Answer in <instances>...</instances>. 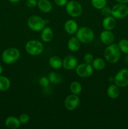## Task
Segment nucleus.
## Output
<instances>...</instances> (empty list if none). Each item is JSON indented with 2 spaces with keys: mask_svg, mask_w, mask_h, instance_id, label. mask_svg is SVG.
Returning a JSON list of instances; mask_svg holds the SVG:
<instances>
[{
  "mask_svg": "<svg viewBox=\"0 0 128 129\" xmlns=\"http://www.w3.org/2000/svg\"><path fill=\"white\" fill-rule=\"evenodd\" d=\"M104 57L108 62L115 64L119 61L120 57V50L118 44H111L108 45L104 52Z\"/></svg>",
  "mask_w": 128,
  "mask_h": 129,
  "instance_id": "f257e3e1",
  "label": "nucleus"
},
{
  "mask_svg": "<svg viewBox=\"0 0 128 129\" xmlns=\"http://www.w3.org/2000/svg\"><path fill=\"white\" fill-rule=\"evenodd\" d=\"M75 37L82 44H87L92 42L94 39V33L90 28L82 26L78 28Z\"/></svg>",
  "mask_w": 128,
  "mask_h": 129,
  "instance_id": "f03ea898",
  "label": "nucleus"
},
{
  "mask_svg": "<svg viewBox=\"0 0 128 129\" xmlns=\"http://www.w3.org/2000/svg\"><path fill=\"white\" fill-rule=\"evenodd\" d=\"M20 57V52L17 48L10 47L5 50L1 57L3 62L6 64H11L17 61Z\"/></svg>",
  "mask_w": 128,
  "mask_h": 129,
  "instance_id": "7ed1b4c3",
  "label": "nucleus"
},
{
  "mask_svg": "<svg viewBox=\"0 0 128 129\" xmlns=\"http://www.w3.org/2000/svg\"><path fill=\"white\" fill-rule=\"evenodd\" d=\"M43 49V44L38 40H29L25 44V50L29 55L32 56H36L41 54Z\"/></svg>",
  "mask_w": 128,
  "mask_h": 129,
  "instance_id": "20e7f679",
  "label": "nucleus"
},
{
  "mask_svg": "<svg viewBox=\"0 0 128 129\" xmlns=\"http://www.w3.org/2000/svg\"><path fill=\"white\" fill-rule=\"evenodd\" d=\"M45 20L38 15H31L27 21L29 28L34 31H41L45 27Z\"/></svg>",
  "mask_w": 128,
  "mask_h": 129,
  "instance_id": "39448f33",
  "label": "nucleus"
},
{
  "mask_svg": "<svg viewBox=\"0 0 128 129\" xmlns=\"http://www.w3.org/2000/svg\"><path fill=\"white\" fill-rule=\"evenodd\" d=\"M65 8L67 13L73 18L79 17L82 13V6L81 4L75 0L68 1Z\"/></svg>",
  "mask_w": 128,
  "mask_h": 129,
  "instance_id": "423d86ee",
  "label": "nucleus"
},
{
  "mask_svg": "<svg viewBox=\"0 0 128 129\" xmlns=\"http://www.w3.org/2000/svg\"><path fill=\"white\" fill-rule=\"evenodd\" d=\"M111 15L115 19H122L128 15V6L125 4L119 3L111 8Z\"/></svg>",
  "mask_w": 128,
  "mask_h": 129,
  "instance_id": "0eeeda50",
  "label": "nucleus"
},
{
  "mask_svg": "<svg viewBox=\"0 0 128 129\" xmlns=\"http://www.w3.org/2000/svg\"><path fill=\"white\" fill-rule=\"evenodd\" d=\"M114 84L119 87H125L128 85V69H122L114 77Z\"/></svg>",
  "mask_w": 128,
  "mask_h": 129,
  "instance_id": "6e6552de",
  "label": "nucleus"
},
{
  "mask_svg": "<svg viewBox=\"0 0 128 129\" xmlns=\"http://www.w3.org/2000/svg\"><path fill=\"white\" fill-rule=\"evenodd\" d=\"M94 68L91 64L87 63H81L77 65L75 68V72L81 78H88L94 72Z\"/></svg>",
  "mask_w": 128,
  "mask_h": 129,
  "instance_id": "1a4fd4ad",
  "label": "nucleus"
},
{
  "mask_svg": "<svg viewBox=\"0 0 128 129\" xmlns=\"http://www.w3.org/2000/svg\"><path fill=\"white\" fill-rule=\"evenodd\" d=\"M80 103V98L76 94H72L66 97L64 102V106L69 111H74L76 109Z\"/></svg>",
  "mask_w": 128,
  "mask_h": 129,
  "instance_id": "9d476101",
  "label": "nucleus"
},
{
  "mask_svg": "<svg viewBox=\"0 0 128 129\" xmlns=\"http://www.w3.org/2000/svg\"><path fill=\"white\" fill-rule=\"evenodd\" d=\"M77 65L78 60L74 55H67L63 60V67L66 70L72 71L75 69Z\"/></svg>",
  "mask_w": 128,
  "mask_h": 129,
  "instance_id": "9b49d317",
  "label": "nucleus"
},
{
  "mask_svg": "<svg viewBox=\"0 0 128 129\" xmlns=\"http://www.w3.org/2000/svg\"><path fill=\"white\" fill-rule=\"evenodd\" d=\"M100 39L104 45H110L114 41V35L110 30H104L100 33Z\"/></svg>",
  "mask_w": 128,
  "mask_h": 129,
  "instance_id": "f8f14e48",
  "label": "nucleus"
},
{
  "mask_svg": "<svg viewBox=\"0 0 128 129\" xmlns=\"http://www.w3.org/2000/svg\"><path fill=\"white\" fill-rule=\"evenodd\" d=\"M79 26L78 24L74 20H69L64 24V29L69 35H74L76 34Z\"/></svg>",
  "mask_w": 128,
  "mask_h": 129,
  "instance_id": "ddd939ff",
  "label": "nucleus"
},
{
  "mask_svg": "<svg viewBox=\"0 0 128 129\" xmlns=\"http://www.w3.org/2000/svg\"><path fill=\"white\" fill-rule=\"evenodd\" d=\"M5 125L8 128L16 129L20 127L21 123H20L19 118L15 116H10V117H8L5 120Z\"/></svg>",
  "mask_w": 128,
  "mask_h": 129,
  "instance_id": "4468645a",
  "label": "nucleus"
},
{
  "mask_svg": "<svg viewBox=\"0 0 128 129\" xmlns=\"http://www.w3.org/2000/svg\"><path fill=\"white\" fill-rule=\"evenodd\" d=\"M102 24V26L104 30L111 31L115 28V25H116V20H115V18L110 15V16L104 17Z\"/></svg>",
  "mask_w": 128,
  "mask_h": 129,
  "instance_id": "2eb2a0df",
  "label": "nucleus"
},
{
  "mask_svg": "<svg viewBox=\"0 0 128 129\" xmlns=\"http://www.w3.org/2000/svg\"><path fill=\"white\" fill-rule=\"evenodd\" d=\"M37 7L43 13H50L52 10V4L49 0H38Z\"/></svg>",
  "mask_w": 128,
  "mask_h": 129,
  "instance_id": "dca6fc26",
  "label": "nucleus"
},
{
  "mask_svg": "<svg viewBox=\"0 0 128 129\" xmlns=\"http://www.w3.org/2000/svg\"><path fill=\"white\" fill-rule=\"evenodd\" d=\"M53 38V31L52 29L49 26H45L42 30L41 34V39L44 42H50Z\"/></svg>",
  "mask_w": 128,
  "mask_h": 129,
  "instance_id": "f3484780",
  "label": "nucleus"
},
{
  "mask_svg": "<svg viewBox=\"0 0 128 129\" xmlns=\"http://www.w3.org/2000/svg\"><path fill=\"white\" fill-rule=\"evenodd\" d=\"M80 42L76 37H72L69 40L67 43V47L69 50L72 52H76L79 50L80 47Z\"/></svg>",
  "mask_w": 128,
  "mask_h": 129,
  "instance_id": "a211bd4d",
  "label": "nucleus"
},
{
  "mask_svg": "<svg viewBox=\"0 0 128 129\" xmlns=\"http://www.w3.org/2000/svg\"><path fill=\"white\" fill-rule=\"evenodd\" d=\"M107 96L111 99H116L120 94V89L119 87L116 84H110L107 89Z\"/></svg>",
  "mask_w": 128,
  "mask_h": 129,
  "instance_id": "6ab92c4d",
  "label": "nucleus"
},
{
  "mask_svg": "<svg viewBox=\"0 0 128 129\" xmlns=\"http://www.w3.org/2000/svg\"><path fill=\"white\" fill-rule=\"evenodd\" d=\"M49 65L54 69H59L63 67V60L57 55H53L49 59Z\"/></svg>",
  "mask_w": 128,
  "mask_h": 129,
  "instance_id": "aec40b11",
  "label": "nucleus"
},
{
  "mask_svg": "<svg viewBox=\"0 0 128 129\" xmlns=\"http://www.w3.org/2000/svg\"><path fill=\"white\" fill-rule=\"evenodd\" d=\"M11 81L8 78L0 75V91H5L10 89Z\"/></svg>",
  "mask_w": 128,
  "mask_h": 129,
  "instance_id": "412c9836",
  "label": "nucleus"
},
{
  "mask_svg": "<svg viewBox=\"0 0 128 129\" xmlns=\"http://www.w3.org/2000/svg\"><path fill=\"white\" fill-rule=\"evenodd\" d=\"M50 83L55 84H58L62 81V77L57 72H51L48 76Z\"/></svg>",
  "mask_w": 128,
  "mask_h": 129,
  "instance_id": "4be33fe9",
  "label": "nucleus"
},
{
  "mask_svg": "<svg viewBox=\"0 0 128 129\" xmlns=\"http://www.w3.org/2000/svg\"><path fill=\"white\" fill-rule=\"evenodd\" d=\"M91 64L92 66L94 69L97 71L102 70V69H104V68L105 67V60L100 57H97L94 59Z\"/></svg>",
  "mask_w": 128,
  "mask_h": 129,
  "instance_id": "5701e85b",
  "label": "nucleus"
},
{
  "mask_svg": "<svg viewBox=\"0 0 128 129\" xmlns=\"http://www.w3.org/2000/svg\"><path fill=\"white\" fill-rule=\"evenodd\" d=\"M70 90L72 94L79 95L82 91V86L79 82L73 81L70 85Z\"/></svg>",
  "mask_w": 128,
  "mask_h": 129,
  "instance_id": "b1692460",
  "label": "nucleus"
},
{
  "mask_svg": "<svg viewBox=\"0 0 128 129\" xmlns=\"http://www.w3.org/2000/svg\"><path fill=\"white\" fill-rule=\"evenodd\" d=\"M91 4L94 8L100 10L107 5V0H91Z\"/></svg>",
  "mask_w": 128,
  "mask_h": 129,
  "instance_id": "393cba45",
  "label": "nucleus"
},
{
  "mask_svg": "<svg viewBox=\"0 0 128 129\" xmlns=\"http://www.w3.org/2000/svg\"><path fill=\"white\" fill-rule=\"evenodd\" d=\"M120 52L124 54H128V40L127 39H122L118 44Z\"/></svg>",
  "mask_w": 128,
  "mask_h": 129,
  "instance_id": "a878e982",
  "label": "nucleus"
},
{
  "mask_svg": "<svg viewBox=\"0 0 128 129\" xmlns=\"http://www.w3.org/2000/svg\"><path fill=\"white\" fill-rule=\"evenodd\" d=\"M39 84L43 88H46L50 84V81H49L48 77H41L39 80Z\"/></svg>",
  "mask_w": 128,
  "mask_h": 129,
  "instance_id": "bb28decb",
  "label": "nucleus"
},
{
  "mask_svg": "<svg viewBox=\"0 0 128 129\" xmlns=\"http://www.w3.org/2000/svg\"><path fill=\"white\" fill-rule=\"evenodd\" d=\"M19 120L21 124H26L30 121V117L26 113H22L19 117Z\"/></svg>",
  "mask_w": 128,
  "mask_h": 129,
  "instance_id": "cd10ccee",
  "label": "nucleus"
},
{
  "mask_svg": "<svg viewBox=\"0 0 128 129\" xmlns=\"http://www.w3.org/2000/svg\"><path fill=\"white\" fill-rule=\"evenodd\" d=\"M100 13H101L102 15L104 17L110 16L111 15V8L105 6V7L100 10Z\"/></svg>",
  "mask_w": 128,
  "mask_h": 129,
  "instance_id": "c85d7f7f",
  "label": "nucleus"
},
{
  "mask_svg": "<svg viewBox=\"0 0 128 129\" xmlns=\"http://www.w3.org/2000/svg\"><path fill=\"white\" fill-rule=\"evenodd\" d=\"M94 59V55L90 53H87L84 57V62L87 63V64H92Z\"/></svg>",
  "mask_w": 128,
  "mask_h": 129,
  "instance_id": "c756f323",
  "label": "nucleus"
},
{
  "mask_svg": "<svg viewBox=\"0 0 128 129\" xmlns=\"http://www.w3.org/2000/svg\"><path fill=\"white\" fill-rule=\"evenodd\" d=\"M38 1L36 0H26V5L28 8H34L37 6Z\"/></svg>",
  "mask_w": 128,
  "mask_h": 129,
  "instance_id": "7c9ffc66",
  "label": "nucleus"
},
{
  "mask_svg": "<svg viewBox=\"0 0 128 129\" xmlns=\"http://www.w3.org/2000/svg\"><path fill=\"white\" fill-rule=\"evenodd\" d=\"M55 5L58 6H66L68 3V0H54Z\"/></svg>",
  "mask_w": 128,
  "mask_h": 129,
  "instance_id": "2f4dec72",
  "label": "nucleus"
},
{
  "mask_svg": "<svg viewBox=\"0 0 128 129\" xmlns=\"http://www.w3.org/2000/svg\"><path fill=\"white\" fill-rule=\"evenodd\" d=\"M117 3L121 4H126L128 3V0H115Z\"/></svg>",
  "mask_w": 128,
  "mask_h": 129,
  "instance_id": "473e14b6",
  "label": "nucleus"
},
{
  "mask_svg": "<svg viewBox=\"0 0 128 129\" xmlns=\"http://www.w3.org/2000/svg\"><path fill=\"white\" fill-rule=\"evenodd\" d=\"M10 2L12 3H17L20 2L21 0H8Z\"/></svg>",
  "mask_w": 128,
  "mask_h": 129,
  "instance_id": "72a5a7b5",
  "label": "nucleus"
},
{
  "mask_svg": "<svg viewBox=\"0 0 128 129\" xmlns=\"http://www.w3.org/2000/svg\"><path fill=\"white\" fill-rule=\"evenodd\" d=\"M3 73V67H2V66L0 64V75H1V73Z\"/></svg>",
  "mask_w": 128,
  "mask_h": 129,
  "instance_id": "f704fd0d",
  "label": "nucleus"
}]
</instances>
